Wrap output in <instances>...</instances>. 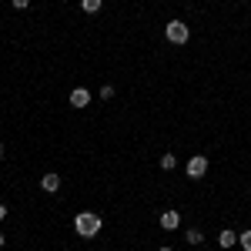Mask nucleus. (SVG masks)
<instances>
[{"label":"nucleus","mask_w":251,"mask_h":251,"mask_svg":"<svg viewBox=\"0 0 251 251\" xmlns=\"http://www.w3.org/2000/svg\"><path fill=\"white\" fill-rule=\"evenodd\" d=\"M74 231H77L80 238H94V234L100 231V218H97L94 211H80L77 218H74Z\"/></svg>","instance_id":"obj_1"},{"label":"nucleus","mask_w":251,"mask_h":251,"mask_svg":"<svg viewBox=\"0 0 251 251\" xmlns=\"http://www.w3.org/2000/svg\"><path fill=\"white\" fill-rule=\"evenodd\" d=\"M164 37L171 40V44H188L191 30H188V24H184V20H171V24L164 27Z\"/></svg>","instance_id":"obj_2"},{"label":"nucleus","mask_w":251,"mask_h":251,"mask_svg":"<svg viewBox=\"0 0 251 251\" xmlns=\"http://www.w3.org/2000/svg\"><path fill=\"white\" fill-rule=\"evenodd\" d=\"M184 171H188V177H204V174H208V157H204V154H194L191 161H188V168H184Z\"/></svg>","instance_id":"obj_3"},{"label":"nucleus","mask_w":251,"mask_h":251,"mask_svg":"<svg viewBox=\"0 0 251 251\" xmlns=\"http://www.w3.org/2000/svg\"><path fill=\"white\" fill-rule=\"evenodd\" d=\"M91 104V91L87 87H74L71 91V107H87Z\"/></svg>","instance_id":"obj_4"},{"label":"nucleus","mask_w":251,"mask_h":251,"mask_svg":"<svg viewBox=\"0 0 251 251\" xmlns=\"http://www.w3.org/2000/svg\"><path fill=\"white\" fill-rule=\"evenodd\" d=\"M40 188H44V191H50V194H54V191H57V188H60V174L47 171V174H44V177H40Z\"/></svg>","instance_id":"obj_5"},{"label":"nucleus","mask_w":251,"mask_h":251,"mask_svg":"<svg viewBox=\"0 0 251 251\" xmlns=\"http://www.w3.org/2000/svg\"><path fill=\"white\" fill-rule=\"evenodd\" d=\"M177 225H181V214L177 211H164L161 214V228H164V231H174Z\"/></svg>","instance_id":"obj_6"},{"label":"nucleus","mask_w":251,"mask_h":251,"mask_svg":"<svg viewBox=\"0 0 251 251\" xmlns=\"http://www.w3.org/2000/svg\"><path fill=\"white\" fill-rule=\"evenodd\" d=\"M218 245H221L225 251H228V248H234V245H238V231H231V228H225V231L218 234Z\"/></svg>","instance_id":"obj_7"},{"label":"nucleus","mask_w":251,"mask_h":251,"mask_svg":"<svg viewBox=\"0 0 251 251\" xmlns=\"http://www.w3.org/2000/svg\"><path fill=\"white\" fill-rule=\"evenodd\" d=\"M80 7H84V14H97L104 7V0H80Z\"/></svg>","instance_id":"obj_8"},{"label":"nucleus","mask_w":251,"mask_h":251,"mask_svg":"<svg viewBox=\"0 0 251 251\" xmlns=\"http://www.w3.org/2000/svg\"><path fill=\"white\" fill-rule=\"evenodd\" d=\"M161 168H164V171H174V168H177V157L174 154H161Z\"/></svg>","instance_id":"obj_9"},{"label":"nucleus","mask_w":251,"mask_h":251,"mask_svg":"<svg viewBox=\"0 0 251 251\" xmlns=\"http://www.w3.org/2000/svg\"><path fill=\"white\" fill-rule=\"evenodd\" d=\"M184 238H188V245H201V241H204V234L198 231V228H191V231L184 234Z\"/></svg>","instance_id":"obj_10"},{"label":"nucleus","mask_w":251,"mask_h":251,"mask_svg":"<svg viewBox=\"0 0 251 251\" xmlns=\"http://www.w3.org/2000/svg\"><path fill=\"white\" fill-rule=\"evenodd\" d=\"M238 245H241V251H251V231H241V234H238Z\"/></svg>","instance_id":"obj_11"},{"label":"nucleus","mask_w":251,"mask_h":251,"mask_svg":"<svg viewBox=\"0 0 251 251\" xmlns=\"http://www.w3.org/2000/svg\"><path fill=\"white\" fill-rule=\"evenodd\" d=\"M114 97V87H100V100H111Z\"/></svg>","instance_id":"obj_12"},{"label":"nucleus","mask_w":251,"mask_h":251,"mask_svg":"<svg viewBox=\"0 0 251 251\" xmlns=\"http://www.w3.org/2000/svg\"><path fill=\"white\" fill-rule=\"evenodd\" d=\"M10 3H14L17 10H27V7H30V0H10Z\"/></svg>","instance_id":"obj_13"},{"label":"nucleus","mask_w":251,"mask_h":251,"mask_svg":"<svg viewBox=\"0 0 251 251\" xmlns=\"http://www.w3.org/2000/svg\"><path fill=\"white\" fill-rule=\"evenodd\" d=\"M3 218H7V204H0V221H3Z\"/></svg>","instance_id":"obj_14"},{"label":"nucleus","mask_w":251,"mask_h":251,"mask_svg":"<svg viewBox=\"0 0 251 251\" xmlns=\"http://www.w3.org/2000/svg\"><path fill=\"white\" fill-rule=\"evenodd\" d=\"M3 241H7V238H3V231H0V248H3Z\"/></svg>","instance_id":"obj_15"},{"label":"nucleus","mask_w":251,"mask_h":251,"mask_svg":"<svg viewBox=\"0 0 251 251\" xmlns=\"http://www.w3.org/2000/svg\"><path fill=\"white\" fill-rule=\"evenodd\" d=\"M157 251H174V248H168V245H164V248H157Z\"/></svg>","instance_id":"obj_16"},{"label":"nucleus","mask_w":251,"mask_h":251,"mask_svg":"<svg viewBox=\"0 0 251 251\" xmlns=\"http://www.w3.org/2000/svg\"><path fill=\"white\" fill-rule=\"evenodd\" d=\"M0 157H3V144H0Z\"/></svg>","instance_id":"obj_17"}]
</instances>
